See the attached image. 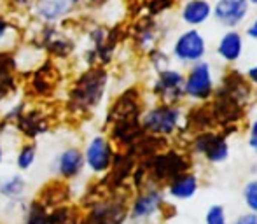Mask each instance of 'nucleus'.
I'll use <instances>...</instances> for the list:
<instances>
[{"label": "nucleus", "instance_id": "nucleus-1", "mask_svg": "<svg viewBox=\"0 0 257 224\" xmlns=\"http://www.w3.org/2000/svg\"><path fill=\"white\" fill-rule=\"evenodd\" d=\"M108 86V74L103 67H91L84 70L68 93V105L74 114H89L102 103Z\"/></svg>", "mask_w": 257, "mask_h": 224}, {"label": "nucleus", "instance_id": "nucleus-2", "mask_svg": "<svg viewBox=\"0 0 257 224\" xmlns=\"http://www.w3.org/2000/svg\"><path fill=\"white\" fill-rule=\"evenodd\" d=\"M186 110L182 103H163L156 102L140 116V126L147 135L159 139H173L182 135Z\"/></svg>", "mask_w": 257, "mask_h": 224}, {"label": "nucleus", "instance_id": "nucleus-3", "mask_svg": "<svg viewBox=\"0 0 257 224\" xmlns=\"http://www.w3.org/2000/svg\"><path fill=\"white\" fill-rule=\"evenodd\" d=\"M191 168H193V156L189 154V151L172 146H166L159 153L153 154L147 161L149 180L158 186H165L175 175Z\"/></svg>", "mask_w": 257, "mask_h": 224}, {"label": "nucleus", "instance_id": "nucleus-4", "mask_svg": "<svg viewBox=\"0 0 257 224\" xmlns=\"http://www.w3.org/2000/svg\"><path fill=\"white\" fill-rule=\"evenodd\" d=\"M168 207V198L165 189L154 182L140 187L139 193L133 196L128 205V221L133 224H149L154 222L165 214Z\"/></svg>", "mask_w": 257, "mask_h": 224}, {"label": "nucleus", "instance_id": "nucleus-5", "mask_svg": "<svg viewBox=\"0 0 257 224\" xmlns=\"http://www.w3.org/2000/svg\"><path fill=\"white\" fill-rule=\"evenodd\" d=\"M217 91V79L208 60H201L184 72V96L191 103H208Z\"/></svg>", "mask_w": 257, "mask_h": 224}, {"label": "nucleus", "instance_id": "nucleus-6", "mask_svg": "<svg viewBox=\"0 0 257 224\" xmlns=\"http://www.w3.org/2000/svg\"><path fill=\"white\" fill-rule=\"evenodd\" d=\"M187 151L191 156L201 158L210 165H222L231 156L229 137L219 130L196 132L187 144Z\"/></svg>", "mask_w": 257, "mask_h": 224}, {"label": "nucleus", "instance_id": "nucleus-7", "mask_svg": "<svg viewBox=\"0 0 257 224\" xmlns=\"http://www.w3.org/2000/svg\"><path fill=\"white\" fill-rule=\"evenodd\" d=\"M206 55H208V44H206L205 35L198 28H187L175 37L170 56L177 63L189 67V65L205 60Z\"/></svg>", "mask_w": 257, "mask_h": 224}, {"label": "nucleus", "instance_id": "nucleus-8", "mask_svg": "<svg viewBox=\"0 0 257 224\" xmlns=\"http://www.w3.org/2000/svg\"><path fill=\"white\" fill-rule=\"evenodd\" d=\"M151 93L156 102L163 103H182L184 96V72L175 67H165L156 72L151 86Z\"/></svg>", "mask_w": 257, "mask_h": 224}, {"label": "nucleus", "instance_id": "nucleus-9", "mask_svg": "<svg viewBox=\"0 0 257 224\" xmlns=\"http://www.w3.org/2000/svg\"><path fill=\"white\" fill-rule=\"evenodd\" d=\"M82 154H84V167H88L93 173L102 175V173H107L114 163V144L107 137L95 135L86 144V149L82 151Z\"/></svg>", "mask_w": 257, "mask_h": 224}, {"label": "nucleus", "instance_id": "nucleus-10", "mask_svg": "<svg viewBox=\"0 0 257 224\" xmlns=\"http://www.w3.org/2000/svg\"><path fill=\"white\" fill-rule=\"evenodd\" d=\"M128 221V203L119 198L102 200L91 207L79 224H124Z\"/></svg>", "mask_w": 257, "mask_h": 224}, {"label": "nucleus", "instance_id": "nucleus-11", "mask_svg": "<svg viewBox=\"0 0 257 224\" xmlns=\"http://www.w3.org/2000/svg\"><path fill=\"white\" fill-rule=\"evenodd\" d=\"M248 0H215L212 4V18L224 28H238L250 16Z\"/></svg>", "mask_w": 257, "mask_h": 224}, {"label": "nucleus", "instance_id": "nucleus-12", "mask_svg": "<svg viewBox=\"0 0 257 224\" xmlns=\"http://www.w3.org/2000/svg\"><path fill=\"white\" fill-rule=\"evenodd\" d=\"M81 4L82 0H37L34 6V14L42 23L54 25L72 16Z\"/></svg>", "mask_w": 257, "mask_h": 224}, {"label": "nucleus", "instance_id": "nucleus-13", "mask_svg": "<svg viewBox=\"0 0 257 224\" xmlns=\"http://www.w3.org/2000/svg\"><path fill=\"white\" fill-rule=\"evenodd\" d=\"M201 180L193 168L175 175L165 184V194L170 201H189L198 194Z\"/></svg>", "mask_w": 257, "mask_h": 224}, {"label": "nucleus", "instance_id": "nucleus-14", "mask_svg": "<svg viewBox=\"0 0 257 224\" xmlns=\"http://www.w3.org/2000/svg\"><path fill=\"white\" fill-rule=\"evenodd\" d=\"M243 48H245V39L243 34L236 28H227L220 39L217 41L215 46V55L220 61L227 65H234L240 61V58L243 56Z\"/></svg>", "mask_w": 257, "mask_h": 224}, {"label": "nucleus", "instance_id": "nucleus-15", "mask_svg": "<svg viewBox=\"0 0 257 224\" xmlns=\"http://www.w3.org/2000/svg\"><path fill=\"white\" fill-rule=\"evenodd\" d=\"M84 168V154L77 147L63 149L56 156V161H54V170L63 179H74V177L81 175V172Z\"/></svg>", "mask_w": 257, "mask_h": 224}, {"label": "nucleus", "instance_id": "nucleus-16", "mask_svg": "<svg viewBox=\"0 0 257 224\" xmlns=\"http://www.w3.org/2000/svg\"><path fill=\"white\" fill-rule=\"evenodd\" d=\"M180 20L189 28H198L212 20L210 0H186L180 7Z\"/></svg>", "mask_w": 257, "mask_h": 224}, {"label": "nucleus", "instance_id": "nucleus-17", "mask_svg": "<svg viewBox=\"0 0 257 224\" xmlns=\"http://www.w3.org/2000/svg\"><path fill=\"white\" fill-rule=\"evenodd\" d=\"M42 48L48 49L51 55L58 58H67L74 51V41L68 39L60 28L48 25V27L42 30Z\"/></svg>", "mask_w": 257, "mask_h": 224}, {"label": "nucleus", "instance_id": "nucleus-18", "mask_svg": "<svg viewBox=\"0 0 257 224\" xmlns=\"http://www.w3.org/2000/svg\"><path fill=\"white\" fill-rule=\"evenodd\" d=\"M25 189H27V182L21 175L13 173L7 175L4 179H0V196H4L6 200H21Z\"/></svg>", "mask_w": 257, "mask_h": 224}, {"label": "nucleus", "instance_id": "nucleus-19", "mask_svg": "<svg viewBox=\"0 0 257 224\" xmlns=\"http://www.w3.org/2000/svg\"><path fill=\"white\" fill-rule=\"evenodd\" d=\"M23 224H49V212L46 210L44 203L34 201V203L28 205Z\"/></svg>", "mask_w": 257, "mask_h": 224}, {"label": "nucleus", "instance_id": "nucleus-20", "mask_svg": "<svg viewBox=\"0 0 257 224\" xmlns=\"http://www.w3.org/2000/svg\"><path fill=\"white\" fill-rule=\"evenodd\" d=\"M241 200L247 210L257 214V175L250 177L241 187Z\"/></svg>", "mask_w": 257, "mask_h": 224}, {"label": "nucleus", "instance_id": "nucleus-21", "mask_svg": "<svg viewBox=\"0 0 257 224\" xmlns=\"http://www.w3.org/2000/svg\"><path fill=\"white\" fill-rule=\"evenodd\" d=\"M35 160H37V151H35V146H32V144H25L16 156V165H18V168L25 172V170H30L32 167H34Z\"/></svg>", "mask_w": 257, "mask_h": 224}, {"label": "nucleus", "instance_id": "nucleus-22", "mask_svg": "<svg viewBox=\"0 0 257 224\" xmlns=\"http://www.w3.org/2000/svg\"><path fill=\"white\" fill-rule=\"evenodd\" d=\"M203 224H229V221H227L226 208H224L220 203L210 205L205 212Z\"/></svg>", "mask_w": 257, "mask_h": 224}, {"label": "nucleus", "instance_id": "nucleus-23", "mask_svg": "<svg viewBox=\"0 0 257 224\" xmlns=\"http://www.w3.org/2000/svg\"><path fill=\"white\" fill-rule=\"evenodd\" d=\"M156 32H154V28H149V27H146V28H142V30L137 34V37H135V44L139 46V49H142V51H146V53H149L151 49H154L156 48Z\"/></svg>", "mask_w": 257, "mask_h": 224}, {"label": "nucleus", "instance_id": "nucleus-24", "mask_svg": "<svg viewBox=\"0 0 257 224\" xmlns=\"http://www.w3.org/2000/svg\"><path fill=\"white\" fill-rule=\"evenodd\" d=\"M49 224H79V219L72 208H56L49 214Z\"/></svg>", "mask_w": 257, "mask_h": 224}, {"label": "nucleus", "instance_id": "nucleus-25", "mask_svg": "<svg viewBox=\"0 0 257 224\" xmlns=\"http://www.w3.org/2000/svg\"><path fill=\"white\" fill-rule=\"evenodd\" d=\"M149 60H151V65H153V68L156 72L161 70V68H165V67H170V58L165 51H161V49H156V48L151 49Z\"/></svg>", "mask_w": 257, "mask_h": 224}, {"label": "nucleus", "instance_id": "nucleus-26", "mask_svg": "<svg viewBox=\"0 0 257 224\" xmlns=\"http://www.w3.org/2000/svg\"><path fill=\"white\" fill-rule=\"evenodd\" d=\"M247 147L257 156V118L248 123L247 128Z\"/></svg>", "mask_w": 257, "mask_h": 224}, {"label": "nucleus", "instance_id": "nucleus-27", "mask_svg": "<svg viewBox=\"0 0 257 224\" xmlns=\"http://www.w3.org/2000/svg\"><path fill=\"white\" fill-rule=\"evenodd\" d=\"M11 86H13V79H11V75H9V68L0 67V100L7 95Z\"/></svg>", "mask_w": 257, "mask_h": 224}, {"label": "nucleus", "instance_id": "nucleus-28", "mask_svg": "<svg viewBox=\"0 0 257 224\" xmlns=\"http://www.w3.org/2000/svg\"><path fill=\"white\" fill-rule=\"evenodd\" d=\"M229 224H257V214L255 212L247 210L238 215V217H234Z\"/></svg>", "mask_w": 257, "mask_h": 224}, {"label": "nucleus", "instance_id": "nucleus-29", "mask_svg": "<svg viewBox=\"0 0 257 224\" xmlns=\"http://www.w3.org/2000/svg\"><path fill=\"white\" fill-rule=\"evenodd\" d=\"M11 32H13V25H11V21L7 20L4 14H0V42L6 41V39L9 37Z\"/></svg>", "mask_w": 257, "mask_h": 224}, {"label": "nucleus", "instance_id": "nucleus-30", "mask_svg": "<svg viewBox=\"0 0 257 224\" xmlns=\"http://www.w3.org/2000/svg\"><path fill=\"white\" fill-rule=\"evenodd\" d=\"M245 79H247L248 82H250V86L254 89H257V63H254V65H250V67L245 70Z\"/></svg>", "mask_w": 257, "mask_h": 224}, {"label": "nucleus", "instance_id": "nucleus-31", "mask_svg": "<svg viewBox=\"0 0 257 224\" xmlns=\"http://www.w3.org/2000/svg\"><path fill=\"white\" fill-rule=\"evenodd\" d=\"M247 37L248 39H254V41H257V13H255V16L252 18V21L248 23V27H247Z\"/></svg>", "mask_w": 257, "mask_h": 224}, {"label": "nucleus", "instance_id": "nucleus-32", "mask_svg": "<svg viewBox=\"0 0 257 224\" xmlns=\"http://www.w3.org/2000/svg\"><path fill=\"white\" fill-rule=\"evenodd\" d=\"M4 161V147H2V144H0V163Z\"/></svg>", "mask_w": 257, "mask_h": 224}, {"label": "nucleus", "instance_id": "nucleus-33", "mask_svg": "<svg viewBox=\"0 0 257 224\" xmlns=\"http://www.w3.org/2000/svg\"><path fill=\"white\" fill-rule=\"evenodd\" d=\"M250 2V6H254V7H257V0H248Z\"/></svg>", "mask_w": 257, "mask_h": 224}, {"label": "nucleus", "instance_id": "nucleus-34", "mask_svg": "<svg viewBox=\"0 0 257 224\" xmlns=\"http://www.w3.org/2000/svg\"><path fill=\"white\" fill-rule=\"evenodd\" d=\"M84 2H86V0H84ZM88 2H95V0H88Z\"/></svg>", "mask_w": 257, "mask_h": 224}]
</instances>
